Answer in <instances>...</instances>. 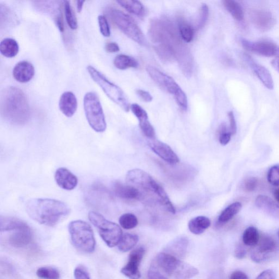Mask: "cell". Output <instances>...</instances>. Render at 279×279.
Wrapping results in <instances>:
<instances>
[{"mask_svg":"<svg viewBox=\"0 0 279 279\" xmlns=\"http://www.w3.org/2000/svg\"><path fill=\"white\" fill-rule=\"evenodd\" d=\"M27 214L34 221L47 226L53 227L67 217L71 210L67 204L51 199H32L25 204Z\"/></svg>","mask_w":279,"mask_h":279,"instance_id":"3957f363","label":"cell"},{"mask_svg":"<svg viewBox=\"0 0 279 279\" xmlns=\"http://www.w3.org/2000/svg\"><path fill=\"white\" fill-rule=\"evenodd\" d=\"M0 108L4 120L15 126H23L30 119V109L26 95L18 87L10 86L4 89Z\"/></svg>","mask_w":279,"mask_h":279,"instance_id":"7a4b0ae2","label":"cell"},{"mask_svg":"<svg viewBox=\"0 0 279 279\" xmlns=\"http://www.w3.org/2000/svg\"><path fill=\"white\" fill-rule=\"evenodd\" d=\"M136 93L138 95V97L145 102H151L153 100L152 95L148 91L143 90H137Z\"/></svg>","mask_w":279,"mask_h":279,"instance_id":"bcb514c9","label":"cell"},{"mask_svg":"<svg viewBox=\"0 0 279 279\" xmlns=\"http://www.w3.org/2000/svg\"><path fill=\"white\" fill-rule=\"evenodd\" d=\"M109 14L114 24L129 39L140 45H147L145 36L141 29L128 14L115 9L110 10Z\"/></svg>","mask_w":279,"mask_h":279,"instance_id":"8fae6325","label":"cell"},{"mask_svg":"<svg viewBox=\"0 0 279 279\" xmlns=\"http://www.w3.org/2000/svg\"><path fill=\"white\" fill-rule=\"evenodd\" d=\"M219 142L222 145L225 146L228 144L231 141V133L230 131L227 130L225 124H222L219 129Z\"/></svg>","mask_w":279,"mask_h":279,"instance_id":"f35d334b","label":"cell"},{"mask_svg":"<svg viewBox=\"0 0 279 279\" xmlns=\"http://www.w3.org/2000/svg\"><path fill=\"white\" fill-rule=\"evenodd\" d=\"M225 9L231 14L234 19L238 21L243 20L245 14L241 6L233 0H225L223 2Z\"/></svg>","mask_w":279,"mask_h":279,"instance_id":"d6a6232c","label":"cell"},{"mask_svg":"<svg viewBox=\"0 0 279 279\" xmlns=\"http://www.w3.org/2000/svg\"><path fill=\"white\" fill-rule=\"evenodd\" d=\"M189 243V239L186 236H179L165 247L164 253L171 255L179 260L184 258L188 251Z\"/></svg>","mask_w":279,"mask_h":279,"instance_id":"ffe728a7","label":"cell"},{"mask_svg":"<svg viewBox=\"0 0 279 279\" xmlns=\"http://www.w3.org/2000/svg\"><path fill=\"white\" fill-rule=\"evenodd\" d=\"M230 279H249L247 275L241 271H235L233 272Z\"/></svg>","mask_w":279,"mask_h":279,"instance_id":"816d5d0a","label":"cell"},{"mask_svg":"<svg viewBox=\"0 0 279 279\" xmlns=\"http://www.w3.org/2000/svg\"><path fill=\"white\" fill-rule=\"evenodd\" d=\"M241 57L264 86L269 90H273L274 89V82L269 71L263 65L257 62L249 55L243 53Z\"/></svg>","mask_w":279,"mask_h":279,"instance_id":"2e32d148","label":"cell"},{"mask_svg":"<svg viewBox=\"0 0 279 279\" xmlns=\"http://www.w3.org/2000/svg\"><path fill=\"white\" fill-rule=\"evenodd\" d=\"M269 183L274 186H279V165L271 167L267 175Z\"/></svg>","mask_w":279,"mask_h":279,"instance_id":"ab89813d","label":"cell"},{"mask_svg":"<svg viewBox=\"0 0 279 279\" xmlns=\"http://www.w3.org/2000/svg\"><path fill=\"white\" fill-rule=\"evenodd\" d=\"M72 243L79 251L93 253L95 247V240L91 226L83 220H75L68 226Z\"/></svg>","mask_w":279,"mask_h":279,"instance_id":"8992f818","label":"cell"},{"mask_svg":"<svg viewBox=\"0 0 279 279\" xmlns=\"http://www.w3.org/2000/svg\"><path fill=\"white\" fill-rule=\"evenodd\" d=\"M113 189L115 195L122 199L138 200L142 197L141 191L128 183L127 185H125L121 182H116L114 183Z\"/></svg>","mask_w":279,"mask_h":279,"instance_id":"603a6c76","label":"cell"},{"mask_svg":"<svg viewBox=\"0 0 279 279\" xmlns=\"http://www.w3.org/2000/svg\"><path fill=\"white\" fill-rule=\"evenodd\" d=\"M128 184L149 195L168 212L176 214V209L164 189L148 172L141 169L131 170L126 175Z\"/></svg>","mask_w":279,"mask_h":279,"instance_id":"277c9868","label":"cell"},{"mask_svg":"<svg viewBox=\"0 0 279 279\" xmlns=\"http://www.w3.org/2000/svg\"><path fill=\"white\" fill-rule=\"evenodd\" d=\"M34 75V68L33 64L26 61L19 62L13 70L14 78L21 83L30 82Z\"/></svg>","mask_w":279,"mask_h":279,"instance_id":"7402d4cb","label":"cell"},{"mask_svg":"<svg viewBox=\"0 0 279 279\" xmlns=\"http://www.w3.org/2000/svg\"><path fill=\"white\" fill-rule=\"evenodd\" d=\"M228 117L230 122V131L232 135H234L237 132V124L233 113L230 112L228 113Z\"/></svg>","mask_w":279,"mask_h":279,"instance_id":"f6af8a7d","label":"cell"},{"mask_svg":"<svg viewBox=\"0 0 279 279\" xmlns=\"http://www.w3.org/2000/svg\"><path fill=\"white\" fill-rule=\"evenodd\" d=\"M105 49L108 53H114L119 52L120 51V47L115 42H109L106 44Z\"/></svg>","mask_w":279,"mask_h":279,"instance_id":"7dc6e473","label":"cell"},{"mask_svg":"<svg viewBox=\"0 0 279 279\" xmlns=\"http://www.w3.org/2000/svg\"><path fill=\"white\" fill-rule=\"evenodd\" d=\"M146 71L154 82L161 89L173 95L176 102L183 110L186 111L187 110V95L171 77L151 65L147 67Z\"/></svg>","mask_w":279,"mask_h":279,"instance_id":"ba28073f","label":"cell"},{"mask_svg":"<svg viewBox=\"0 0 279 279\" xmlns=\"http://www.w3.org/2000/svg\"><path fill=\"white\" fill-rule=\"evenodd\" d=\"M114 64L117 68L125 70L130 68H136L138 63L134 58L126 55H117L114 61Z\"/></svg>","mask_w":279,"mask_h":279,"instance_id":"4dcf8cb0","label":"cell"},{"mask_svg":"<svg viewBox=\"0 0 279 279\" xmlns=\"http://www.w3.org/2000/svg\"><path fill=\"white\" fill-rule=\"evenodd\" d=\"M240 43L246 50L265 57H279V46L269 41H251L245 39H240Z\"/></svg>","mask_w":279,"mask_h":279,"instance_id":"7c38bea8","label":"cell"},{"mask_svg":"<svg viewBox=\"0 0 279 279\" xmlns=\"http://www.w3.org/2000/svg\"><path fill=\"white\" fill-rule=\"evenodd\" d=\"M98 20L101 33L106 38H109L111 32L107 18L104 16L100 15L98 17Z\"/></svg>","mask_w":279,"mask_h":279,"instance_id":"b9f144b4","label":"cell"},{"mask_svg":"<svg viewBox=\"0 0 279 279\" xmlns=\"http://www.w3.org/2000/svg\"><path fill=\"white\" fill-rule=\"evenodd\" d=\"M55 179L57 185L66 190L75 189L78 185L77 176L64 167L58 168L55 174Z\"/></svg>","mask_w":279,"mask_h":279,"instance_id":"44dd1931","label":"cell"},{"mask_svg":"<svg viewBox=\"0 0 279 279\" xmlns=\"http://www.w3.org/2000/svg\"><path fill=\"white\" fill-rule=\"evenodd\" d=\"M59 108L61 112L67 117L74 115L78 108V101L76 95L72 92H65L60 97Z\"/></svg>","mask_w":279,"mask_h":279,"instance_id":"cb8c5ba5","label":"cell"},{"mask_svg":"<svg viewBox=\"0 0 279 279\" xmlns=\"http://www.w3.org/2000/svg\"><path fill=\"white\" fill-rule=\"evenodd\" d=\"M145 249L141 247L132 251L129 256L126 265L123 267L121 272L130 279H139L141 277L140 265L145 254Z\"/></svg>","mask_w":279,"mask_h":279,"instance_id":"4fadbf2b","label":"cell"},{"mask_svg":"<svg viewBox=\"0 0 279 279\" xmlns=\"http://www.w3.org/2000/svg\"><path fill=\"white\" fill-rule=\"evenodd\" d=\"M85 2V1H77V10L79 13H80L82 12L83 10V7L84 6V4Z\"/></svg>","mask_w":279,"mask_h":279,"instance_id":"db71d44e","label":"cell"},{"mask_svg":"<svg viewBox=\"0 0 279 279\" xmlns=\"http://www.w3.org/2000/svg\"><path fill=\"white\" fill-rule=\"evenodd\" d=\"M149 36L156 52L172 56L180 68H187L193 64L192 54L170 21L166 19L152 20Z\"/></svg>","mask_w":279,"mask_h":279,"instance_id":"6da1fadb","label":"cell"},{"mask_svg":"<svg viewBox=\"0 0 279 279\" xmlns=\"http://www.w3.org/2000/svg\"><path fill=\"white\" fill-rule=\"evenodd\" d=\"M19 51V45L15 40L7 38L0 43V53L5 57H15L18 54Z\"/></svg>","mask_w":279,"mask_h":279,"instance_id":"83f0119b","label":"cell"},{"mask_svg":"<svg viewBox=\"0 0 279 279\" xmlns=\"http://www.w3.org/2000/svg\"><path fill=\"white\" fill-rule=\"evenodd\" d=\"M184 262L165 253L158 254L152 260L149 279H179Z\"/></svg>","mask_w":279,"mask_h":279,"instance_id":"5b68a950","label":"cell"},{"mask_svg":"<svg viewBox=\"0 0 279 279\" xmlns=\"http://www.w3.org/2000/svg\"><path fill=\"white\" fill-rule=\"evenodd\" d=\"M258 185V180L255 178H250L245 182V189L248 192H253Z\"/></svg>","mask_w":279,"mask_h":279,"instance_id":"7bdbcfd3","label":"cell"},{"mask_svg":"<svg viewBox=\"0 0 279 279\" xmlns=\"http://www.w3.org/2000/svg\"><path fill=\"white\" fill-rule=\"evenodd\" d=\"M121 7L128 12L134 14L139 17H143L146 14L144 5L138 1L135 0H119L117 1Z\"/></svg>","mask_w":279,"mask_h":279,"instance_id":"f1b7e54d","label":"cell"},{"mask_svg":"<svg viewBox=\"0 0 279 279\" xmlns=\"http://www.w3.org/2000/svg\"><path fill=\"white\" fill-rule=\"evenodd\" d=\"M38 276L43 279H59L60 274L56 269L50 267H43L36 271Z\"/></svg>","mask_w":279,"mask_h":279,"instance_id":"74e56055","label":"cell"},{"mask_svg":"<svg viewBox=\"0 0 279 279\" xmlns=\"http://www.w3.org/2000/svg\"><path fill=\"white\" fill-rule=\"evenodd\" d=\"M251 254V258L255 262L260 263L266 260L270 254L274 253L277 248L276 241L272 238L264 236L260 238L259 243Z\"/></svg>","mask_w":279,"mask_h":279,"instance_id":"5bb4252c","label":"cell"},{"mask_svg":"<svg viewBox=\"0 0 279 279\" xmlns=\"http://www.w3.org/2000/svg\"><path fill=\"white\" fill-rule=\"evenodd\" d=\"M242 204L239 202H234L226 207L218 218L219 224H223L230 220L240 211Z\"/></svg>","mask_w":279,"mask_h":279,"instance_id":"f546056e","label":"cell"},{"mask_svg":"<svg viewBox=\"0 0 279 279\" xmlns=\"http://www.w3.org/2000/svg\"><path fill=\"white\" fill-rule=\"evenodd\" d=\"M89 219L97 229L100 236L110 248L118 245L123 236L122 230L119 225L109 221L99 213L90 212Z\"/></svg>","mask_w":279,"mask_h":279,"instance_id":"9c48e42d","label":"cell"},{"mask_svg":"<svg viewBox=\"0 0 279 279\" xmlns=\"http://www.w3.org/2000/svg\"><path fill=\"white\" fill-rule=\"evenodd\" d=\"M258 230L255 227H249L243 234V243L249 247H255L258 244L260 240Z\"/></svg>","mask_w":279,"mask_h":279,"instance_id":"e575fe53","label":"cell"},{"mask_svg":"<svg viewBox=\"0 0 279 279\" xmlns=\"http://www.w3.org/2000/svg\"><path fill=\"white\" fill-rule=\"evenodd\" d=\"M179 32L181 38L187 43L192 42L194 38V30L193 27L182 17L179 19Z\"/></svg>","mask_w":279,"mask_h":279,"instance_id":"836d02e7","label":"cell"},{"mask_svg":"<svg viewBox=\"0 0 279 279\" xmlns=\"http://www.w3.org/2000/svg\"><path fill=\"white\" fill-rule=\"evenodd\" d=\"M256 279H275V276L273 270H266L263 271Z\"/></svg>","mask_w":279,"mask_h":279,"instance_id":"c3c4849f","label":"cell"},{"mask_svg":"<svg viewBox=\"0 0 279 279\" xmlns=\"http://www.w3.org/2000/svg\"><path fill=\"white\" fill-rule=\"evenodd\" d=\"M27 225L20 219L11 217H1L0 218V230L2 232L16 230Z\"/></svg>","mask_w":279,"mask_h":279,"instance_id":"4316f807","label":"cell"},{"mask_svg":"<svg viewBox=\"0 0 279 279\" xmlns=\"http://www.w3.org/2000/svg\"><path fill=\"white\" fill-rule=\"evenodd\" d=\"M271 65L273 67L279 72V57L275 58L272 61H271Z\"/></svg>","mask_w":279,"mask_h":279,"instance_id":"f5cc1de1","label":"cell"},{"mask_svg":"<svg viewBox=\"0 0 279 279\" xmlns=\"http://www.w3.org/2000/svg\"><path fill=\"white\" fill-rule=\"evenodd\" d=\"M138 240L137 235L131 233H125L117 246L119 251L122 253H126L133 249Z\"/></svg>","mask_w":279,"mask_h":279,"instance_id":"1f68e13d","label":"cell"},{"mask_svg":"<svg viewBox=\"0 0 279 279\" xmlns=\"http://www.w3.org/2000/svg\"><path fill=\"white\" fill-rule=\"evenodd\" d=\"M278 233V237H279V230H278V233Z\"/></svg>","mask_w":279,"mask_h":279,"instance_id":"9f6ffc18","label":"cell"},{"mask_svg":"<svg viewBox=\"0 0 279 279\" xmlns=\"http://www.w3.org/2000/svg\"><path fill=\"white\" fill-rule=\"evenodd\" d=\"M246 255V250L241 246H239L236 250H235L234 255L237 259H243L245 258Z\"/></svg>","mask_w":279,"mask_h":279,"instance_id":"f907efd6","label":"cell"},{"mask_svg":"<svg viewBox=\"0 0 279 279\" xmlns=\"http://www.w3.org/2000/svg\"><path fill=\"white\" fill-rule=\"evenodd\" d=\"M8 241L10 246L15 248H23L30 245L33 238V232L28 225L22 228L12 231Z\"/></svg>","mask_w":279,"mask_h":279,"instance_id":"ac0fdd59","label":"cell"},{"mask_svg":"<svg viewBox=\"0 0 279 279\" xmlns=\"http://www.w3.org/2000/svg\"><path fill=\"white\" fill-rule=\"evenodd\" d=\"M249 14L253 25L261 31H268L276 24V19L273 14L268 11L253 10L250 12Z\"/></svg>","mask_w":279,"mask_h":279,"instance_id":"9a60e30c","label":"cell"},{"mask_svg":"<svg viewBox=\"0 0 279 279\" xmlns=\"http://www.w3.org/2000/svg\"><path fill=\"white\" fill-rule=\"evenodd\" d=\"M55 23L58 29L61 32H63L64 31V26L63 19L62 11L58 14L57 17L55 18Z\"/></svg>","mask_w":279,"mask_h":279,"instance_id":"681fc988","label":"cell"},{"mask_svg":"<svg viewBox=\"0 0 279 279\" xmlns=\"http://www.w3.org/2000/svg\"><path fill=\"white\" fill-rule=\"evenodd\" d=\"M274 197L276 201L279 202V189H277L275 191Z\"/></svg>","mask_w":279,"mask_h":279,"instance_id":"11a10c76","label":"cell"},{"mask_svg":"<svg viewBox=\"0 0 279 279\" xmlns=\"http://www.w3.org/2000/svg\"><path fill=\"white\" fill-rule=\"evenodd\" d=\"M130 109L138 120L140 127L144 134L150 139L155 138V130L149 121L148 113L137 104H131Z\"/></svg>","mask_w":279,"mask_h":279,"instance_id":"d6986e66","label":"cell"},{"mask_svg":"<svg viewBox=\"0 0 279 279\" xmlns=\"http://www.w3.org/2000/svg\"><path fill=\"white\" fill-rule=\"evenodd\" d=\"M148 145L160 158L171 165L178 164L180 158L169 146L155 138L150 139Z\"/></svg>","mask_w":279,"mask_h":279,"instance_id":"e0dca14e","label":"cell"},{"mask_svg":"<svg viewBox=\"0 0 279 279\" xmlns=\"http://www.w3.org/2000/svg\"><path fill=\"white\" fill-rule=\"evenodd\" d=\"M84 107L87 120L91 127L98 133L105 131L107 123L98 95L93 92H87L84 96Z\"/></svg>","mask_w":279,"mask_h":279,"instance_id":"30bf717a","label":"cell"},{"mask_svg":"<svg viewBox=\"0 0 279 279\" xmlns=\"http://www.w3.org/2000/svg\"><path fill=\"white\" fill-rule=\"evenodd\" d=\"M256 206L269 216L279 219V205L271 198L259 195L255 200Z\"/></svg>","mask_w":279,"mask_h":279,"instance_id":"d4e9b609","label":"cell"},{"mask_svg":"<svg viewBox=\"0 0 279 279\" xmlns=\"http://www.w3.org/2000/svg\"><path fill=\"white\" fill-rule=\"evenodd\" d=\"M64 10L66 21L72 30H76L78 28V21L74 11L68 1L63 2Z\"/></svg>","mask_w":279,"mask_h":279,"instance_id":"d590c367","label":"cell"},{"mask_svg":"<svg viewBox=\"0 0 279 279\" xmlns=\"http://www.w3.org/2000/svg\"><path fill=\"white\" fill-rule=\"evenodd\" d=\"M209 16L208 7L203 4L200 9L199 19L198 21L197 27L202 28L206 24Z\"/></svg>","mask_w":279,"mask_h":279,"instance_id":"60d3db41","label":"cell"},{"mask_svg":"<svg viewBox=\"0 0 279 279\" xmlns=\"http://www.w3.org/2000/svg\"><path fill=\"white\" fill-rule=\"evenodd\" d=\"M76 279H91L87 271L83 268L77 267L74 271Z\"/></svg>","mask_w":279,"mask_h":279,"instance_id":"ee69618b","label":"cell"},{"mask_svg":"<svg viewBox=\"0 0 279 279\" xmlns=\"http://www.w3.org/2000/svg\"><path fill=\"white\" fill-rule=\"evenodd\" d=\"M119 223L124 229H133L138 225V219L133 214H126L121 216Z\"/></svg>","mask_w":279,"mask_h":279,"instance_id":"8d00e7d4","label":"cell"},{"mask_svg":"<svg viewBox=\"0 0 279 279\" xmlns=\"http://www.w3.org/2000/svg\"><path fill=\"white\" fill-rule=\"evenodd\" d=\"M211 224V220L208 218L204 216H198L190 220L188 223V228L192 233L199 235L208 229Z\"/></svg>","mask_w":279,"mask_h":279,"instance_id":"484cf974","label":"cell"},{"mask_svg":"<svg viewBox=\"0 0 279 279\" xmlns=\"http://www.w3.org/2000/svg\"><path fill=\"white\" fill-rule=\"evenodd\" d=\"M87 70L94 82L99 85L110 99L120 107L124 111H129V102L120 87L110 82L101 72L92 66H88Z\"/></svg>","mask_w":279,"mask_h":279,"instance_id":"52a82bcc","label":"cell"}]
</instances>
